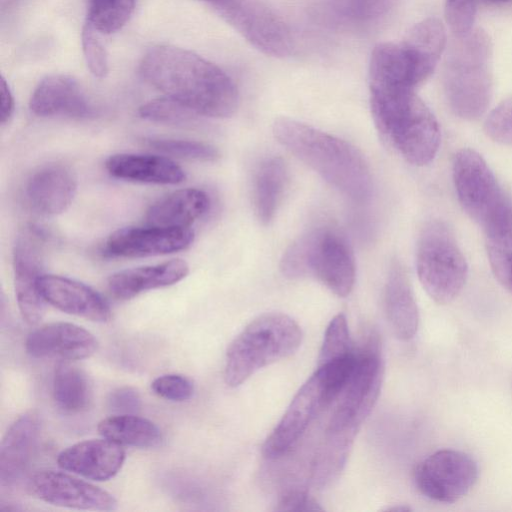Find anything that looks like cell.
<instances>
[{
    "mask_svg": "<svg viewBox=\"0 0 512 512\" xmlns=\"http://www.w3.org/2000/svg\"><path fill=\"white\" fill-rule=\"evenodd\" d=\"M140 72L165 96L201 116L226 118L237 110L239 94L233 80L221 68L189 50L155 46L143 57Z\"/></svg>",
    "mask_w": 512,
    "mask_h": 512,
    "instance_id": "6da1fadb",
    "label": "cell"
},
{
    "mask_svg": "<svg viewBox=\"0 0 512 512\" xmlns=\"http://www.w3.org/2000/svg\"><path fill=\"white\" fill-rule=\"evenodd\" d=\"M277 141L326 182L357 202L372 192V176L361 152L352 144L294 119L273 124Z\"/></svg>",
    "mask_w": 512,
    "mask_h": 512,
    "instance_id": "7a4b0ae2",
    "label": "cell"
},
{
    "mask_svg": "<svg viewBox=\"0 0 512 512\" xmlns=\"http://www.w3.org/2000/svg\"><path fill=\"white\" fill-rule=\"evenodd\" d=\"M377 130L409 163L429 164L440 144L438 122L413 89L369 86Z\"/></svg>",
    "mask_w": 512,
    "mask_h": 512,
    "instance_id": "3957f363",
    "label": "cell"
},
{
    "mask_svg": "<svg viewBox=\"0 0 512 512\" xmlns=\"http://www.w3.org/2000/svg\"><path fill=\"white\" fill-rule=\"evenodd\" d=\"M490 58L491 42L483 30H472L451 43L444 63L443 88L456 116L475 120L487 110L492 96Z\"/></svg>",
    "mask_w": 512,
    "mask_h": 512,
    "instance_id": "277c9868",
    "label": "cell"
},
{
    "mask_svg": "<svg viewBox=\"0 0 512 512\" xmlns=\"http://www.w3.org/2000/svg\"><path fill=\"white\" fill-rule=\"evenodd\" d=\"M301 341V328L290 316L273 312L255 318L227 349L226 384L241 385L261 368L294 353Z\"/></svg>",
    "mask_w": 512,
    "mask_h": 512,
    "instance_id": "5b68a950",
    "label": "cell"
},
{
    "mask_svg": "<svg viewBox=\"0 0 512 512\" xmlns=\"http://www.w3.org/2000/svg\"><path fill=\"white\" fill-rule=\"evenodd\" d=\"M280 269L288 278L313 276L340 297L353 289L356 266L347 240L330 228H318L294 241L284 252Z\"/></svg>",
    "mask_w": 512,
    "mask_h": 512,
    "instance_id": "8992f818",
    "label": "cell"
},
{
    "mask_svg": "<svg viewBox=\"0 0 512 512\" xmlns=\"http://www.w3.org/2000/svg\"><path fill=\"white\" fill-rule=\"evenodd\" d=\"M382 377V361L375 345L357 353L354 370L329 421L324 452L346 459L357 430L377 400Z\"/></svg>",
    "mask_w": 512,
    "mask_h": 512,
    "instance_id": "52a82bcc",
    "label": "cell"
},
{
    "mask_svg": "<svg viewBox=\"0 0 512 512\" xmlns=\"http://www.w3.org/2000/svg\"><path fill=\"white\" fill-rule=\"evenodd\" d=\"M419 280L438 304L454 300L463 289L468 266L451 230L441 221H431L422 229L416 249Z\"/></svg>",
    "mask_w": 512,
    "mask_h": 512,
    "instance_id": "ba28073f",
    "label": "cell"
},
{
    "mask_svg": "<svg viewBox=\"0 0 512 512\" xmlns=\"http://www.w3.org/2000/svg\"><path fill=\"white\" fill-rule=\"evenodd\" d=\"M213 10L261 52L273 57L290 54L291 30L264 1L223 0Z\"/></svg>",
    "mask_w": 512,
    "mask_h": 512,
    "instance_id": "9c48e42d",
    "label": "cell"
},
{
    "mask_svg": "<svg viewBox=\"0 0 512 512\" xmlns=\"http://www.w3.org/2000/svg\"><path fill=\"white\" fill-rule=\"evenodd\" d=\"M453 181L463 210L482 227L509 199L486 161L472 149L455 155Z\"/></svg>",
    "mask_w": 512,
    "mask_h": 512,
    "instance_id": "30bf717a",
    "label": "cell"
},
{
    "mask_svg": "<svg viewBox=\"0 0 512 512\" xmlns=\"http://www.w3.org/2000/svg\"><path fill=\"white\" fill-rule=\"evenodd\" d=\"M478 478V466L468 454L443 449L422 460L415 469L414 482L430 500L454 503L465 496Z\"/></svg>",
    "mask_w": 512,
    "mask_h": 512,
    "instance_id": "8fae6325",
    "label": "cell"
},
{
    "mask_svg": "<svg viewBox=\"0 0 512 512\" xmlns=\"http://www.w3.org/2000/svg\"><path fill=\"white\" fill-rule=\"evenodd\" d=\"M46 234L38 227H28L18 236L13 250L15 292L24 321L36 325L44 314L39 280L42 274Z\"/></svg>",
    "mask_w": 512,
    "mask_h": 512,
    "instance_id": "7c38bea8",
    "label": "cell"
},
{
    "mask_svg": "<svg viewBox=\"0 0 512 512\" xmlns=\"http://www.w3.org/2000/svg\"><path fill=\"white\" fill-rule=\"evenodd\" d=\"M29 489L42 501L55 506L96 511L117 508L112 494L65 472L38 471L31 476Z\"/></svg>",
    "mask_w": 512,
    "mask_h": 512,
    "instance_id": "4fadbf2b",
    "label": "cell"
},
{
    "mask_svg": "<svg viewBox=\"0 0 512 512\" xmlns=\"http://www.w3.org/2000/svg\"><path fill=\"white\" fill-rule=\"evenodd\" d=\"M324 389L314 373L299 389L281 420L265 440L262 454L276 459L285 454L305 432L315 415L328 406Z\"/></svg>",
    "mask_w": 512,
    "mask_h": 512,
    "instance_id": "5bb4252c",
    "label": "cell"
},
{
    "mask_svg": "<svg viewBox=\"0 0 512 512\" xmlns=\"http://www.w3.org/2000/svg\"><path fill=\"white\" fill-rule=\"evenodd\" d=\"M193 239L194 232L190 228L127 227L112 233L103 251L114 258L157 256L186 249Z\"/></svg>",
    "mask_w": 512,
    "mask_h": 512,
    "instance_id": "9a60e30c",
    "label": "cell"
},
{
    "mask_svg": "<svg viewBox=\"0 0 512 512\" xmlns=\"http://www.w3.org/2000/svg\"><path fill=\"white\" fill-rule=\"evenodd\" d=\"M25 346L28 354L35 358L73 361L93 355L98 342L92 333L81 326L53 322L33 330L28 335Z\"/></svg>",
    "mask_w": 512,
    "mask_h": 512,
    "instance_id": "2e32d148",
    "label": "cell"
},
{
    "mask_svg": "<svg viewBox=\"0 0 512 512\" xmlns=\"http://www.w3.org/2000/svg\"><path fill=\"white\" fill-rule=\"evenodd\" d=\"M29 108L39 117L87 119L94 115V108L79 83L63 74L42 79L31 95Z\"/></svg>",
    "mask_w": 512,
    "mask_h": 512,
    "instance_id": "e0dca14e",
    "label": "cell"
},
{
    "mask_svg": "<svg viewBox=\"0 0 512 512\" xmlns=\"http://www.w3.org/2000/svg\"><path fill=\"white\" fill-rule=\"evenodd\" d=\"M39 289L45 302L57 309L95 322L111 318L107 301L88 285L59 275H42Z\"/></svg>",
    "mask_w": 512,
    "mask_h": 512,
    "instance_id": "ac0fdd59",
    "label": "cell"
},
{
    "mask_svg": "<svg viewBox=\"0 0 512 512\" xmlns=\"http://www.w3.org/2000/svg\"><path fill=\"white\" fill-rule=\"evenodd\" d=\"M124 461L122 445L104 437L75 443L57 457L60 468L94 481L114 477Z\"/></svg>",
    "mask_w": 512,
    "mask_h": 512,
    "instance_id": "d6986e66",
    "label": "cell"
},
{
    "mask_svg": "<svg viewBox=\"0 0 512 512\" xmlns=\"http://www.w3.org/2000/svg\"><path fill=\"white\" fill-rule=\"evenodd\" d=\"M77 191V177L67 165L52 163L39 168L26 185V199L30 208L42 216L64 212Z\"/></svg>",
    "mask_w": 512,
    "mask_h": 512,
    "instance_id": "ffe728a7",
    "label": "cell"
},
{
    "mask_svg": "<svg viewBox=\"0 0 512 512\" xmlns=\"http://www.w3.org/2000/svg\"><path fill=\"white\" fill-rule=\"evenodd\" d=\"M39 434V420L32 412L16 419L7 430L0 447V485L11 487L23 476Z\"/></svg>",
    "mask_w": 512,
    "mask_h": 512,
    "instance_id": "44dd1931",
    "label": "cell"
},
{
    "mask_svg": "<svg viewBox=\"0 0 512 512\" xmlns=\"http://www.w3.org/2000/svg\"><path fill=\"white\" fill-rule=\"evenodd\" d=\"M188 273L186 261L173 259L116 272L108 279V289L114 298L128 300L148 290L171 286Z\"/></svg>",
    "mask_w": 512,
    "mask_h": 512,
    "instance_id": "7402d4cb",
    "label": "cell"
},
{
    "mask_svg": "<svg viewBox=\"0 0 512 512\" xmlns=\"http://www.w3.org/2000/svg\"><path fill=\"white\" fill-rule=\"evenodd\" d=\"M105 167L115 178L141 183L175 185L186 177L170 158L151 154H115L106 160Z\"/></svg>",
    "mask_w": 512,
    "mask_h": 512,
    "instance_id": "603a6c76",
    "label": "cell"
},
{
    "mask_svg": "<svg viewBox=\"0 0 512 512\" xmlns=\"http://www.w3.org/2000/svg\"><path fill=\"white\" fill-rule=\"evenodd\" d=\"M384 308L395 336L403 341L412 339L418 329L419 313L407 273L398 261L392 263L388 273Z\"/></svg>",
    "mask_w": 512,
    "mask_h": 512,
    "instance_id": "cb8c5ba5",
    "label": "cell"
},
{
    "mask_svg": "<svg viewBox=\"0 0 512 512\" xmlns=\"http://www.w3.org/2000/svg\"><path fill=\"white\" fill-rule=\"evenodd\" d=\"M208 195L196 188L172 192L154 202L146 212V223L167 228H189L209 209Z\"/></svg>",
    "mask_w": 512,
    "mask_h": 512,
    "instance_id": "d4e9b609",
    "label": "cell"
},
{
    "mask_svg": "<svg viewBox=\"0 0 512 512\" xmlns=\"http://www.w3.org/2000/svg\"><path fill=\"white\" fill-rule=\"evenodd\" d=\"M494 276L512 293V201L510 198L483 226Z\"/></svg>",
    "mask_w": 512,
    "mask_h": 512,
    "instance_id": "484cf974",
    "label": "cell"
},
{
    "mask_svg": "<svg viewBox=\"0 0 512 512\" xmlns=\"http://www.w3.org/2000/svg\"><path fill=\"white\" fill-rule=\"evenodd\" d=\"M287 183V169L281 158L266 159L254 179L253 205L257 219L264 225L274 218Z\"/></svg>",
    "mask_w": 512,
    "mask_h": 512,
    "instance_id": "4316f807",
    "label": "cell"
},
{
    "mask_svg": "<svg viewBox=\"0 0 512 512\" xmlns=\"http://www.w3.org/2000/svg\"><path fill=\"white\" fill-rule=\"evenodd\" d=\"M99 434L120 445L154 448L161 445V430L152 421L135 414H115L101 420Z\"/></svg>",
    "mask_w": 512,
    "mask_h": 512,
    "instance_id": "83f0119b",
    "label": "cell"
},
{
    "mask_svg": "<svg viewBox=\"0 0 512 512\" xmlns=\"http://www.w3.org/2000/svg\"><path fill=\"white\" fill-rule=\"evenodd\" d=\"M53 396L65 412L84 411L91 400V386L85 372L68 361H60L53 375Z\"/></svg>",
    "mask_w": 512,
    "mask_h": 512,
    "instance_id": "f1b7e54d",
    "label": "cell"
},
{
    "mask_svg": "<svg viewBox=\"0 0 512 512\" xmlns=\"http://www.w3.org/2000/svg\"><path fill=\"white\" fill-rule=\"evenodd\" d=\"M396 0H331L334 14L352 26H370L392 11Z\"/></svg>",
    "mask_w": 512,
    "mask_h": 512,
    "instance_id": "f546056e",
    "label": "cell"
},
{
    "mask_svg": "<svg viewBox=\"0 0 512 512\" xmlns=\"http://www.w3.org/2000/svg\"><path fill=\"white\" fill-rule=\"evenodd\" d=\"M139 115L146 120L187 127L197 121L198 113L181 102L164 96L153 99L139 108Z\"/></svg>",
    "mask_w": 512,
    "mask_h": 512,
    "instance_id": "4dcf8cb0",
    "label": "cell"
},
{
    "mask_svg": "<svg viewBox=\"0 0 512 512\" xmlns=\"http://www.w3.org/2000/svg\"><path fill=\"white\" fill-rule=\"evenodd\" d=\"M146 144L167 155L177 158L210 162L219 158L218 150L207 143L172 138H149L145 140Z\"/></svg>",
    "mask_w": 512,
    "mask_h": 512,
    "instance_id": "1f68e13d",
    "label": "cell"
},
{
    "mask_svg": "<svg viewBox=\"0 0 512 512\" xmlns=\"http://www.w3.org/2000/svg\"><path fill=\"white\" fill-rule=\"evenodd\" d=\"M354 352L355 350L349 334L346 317L343 314H338L327 326L318 363L346 356Z\"/></svg>",
    "mask_w": 512,
    "mask_h": 512,
    "instance_id": "d6a6232c",
    "label": "cell"
},
{
    "mask_svg": "<svg viewBox=\"0 0 512 512\" xmlns=\"http://www.w3.org/2000/svg\"><path fill=\"white\" fill-rule=\"evenodd\" d=\"M81 38L87 67L95 77H105L109 71L108 55L98 37V32L86 22L82 29Z\"/></svg>",
    "mask_w": 512,
    "mask_h": 512,
    "instance_id": "836d02e7",
    "label": "cell"
},
{
    "mask_svg": "<svg viewBox=\"0 0 512 512\" xmlns=\"http://www.w3.org/2000/svg\"><path fill=\"white\" fill-rule=\"evenodd\" d=\"M445 18L455 37L473 30L476 16V0H445Z\"/></svg>",
    "mask_w": 512,
    "mask_h": 512,
    "instance_id": "e575fe53",
    "label": "cell"
},
{
    "mask_svg": "<svg viewBox=\"0 0 512 512\" xmlns=\"http://www.w3.org/2000/svg\"><path fill=\"white\" fill-rule=\"evenodd\" d=\"M485 132L495 142L512 145V98L491 111L485 121Z\"/></svg>",
    "mask_w": 512,
    "mask_h": 512,
    "instance_id": "d590c367",
    "label": "cell"
},
{
    "mask_svg": "<svg viewBox=\"0 0 512 512\" xmlns=\"http://www.w3.org/2000/svg\"><path fill=\"white\" fill-rule=\"evenodd\" d=\"M151 389L158 396L170 401H186L194 392L192 382L185 376L166 374L157 377L151 383Z\"/></svg>",
    "mask_w": 512,
    "mask_h": 512,
    "instance_id": "8d00e7d4",
    "label": "cell"
},
{
    "mask_svg": "<svg viewBox=\"0 0 512 512\" xmlns=\"http://www.w3.org/2000/svg\"><path fill=\"white\" fill-rule=\"evenodd\" d=\"M107 406L115 414H135L141 407V397L132 387H119L109 394Z\"/></svg>",
    "mask_w": 512,
    "mask_h": 512,
    "instance_id": "74e56055",
    "label": "cell"
},
{
    "mask_svg": "<svg viewBox=\"0 0 512 512\" xmlns=\"http://www.w3.org/2000/svg\"><path fill=\"white\" fill-rule=\"evenodd\" d=\"M277 511H319L323 508L308 493L301 490H291L281 496Z\"/></svg>",
    "mask_w": 512,
    "mask_h": 512,
    "instance_id": "f35d334b",
    "label": "cell"
},
{
    "mask_svg": "<svg viewBox=\"0 0 512 512\" xmlns=\"http://www.w3.org/2000/svg\"><path fill=\"white\" fill-rule=\"evenodd\" d=\"M14 112V98L4 77L1 78V123L6 124Z\"/></svg>",
    "mask_w": 512,
    "mask_h": 512,
    "instance_id": "ab89813d",
    "label": "cell"
},
{
    "mask_svg": "<svg viewBox=\"0 0 512 512\" xmlns=\"http://www.w3.org/2000/svg\"><path fill=\"white\" fill-rule=\"evenodd\" d=\"M482 2L487 5H503L511 3L512 0H482Z\"/></svg>",
    "mask_w": 512,
    "mask_h": 512,
    "instance_id": "60d3db41",
    "label": "cell"
},
{
    "mask_svg": "<svg viewBox=\"0 0 512 512\" xmlns=\"http://www.w3.org/2000/svg\"><path fill=\"white\" fill-rule=\"evenodd\" d=\"M198 1H201V2H204L206 3L207 5H209L212 9L218 5L222 0H198Z\"/></svg>",
    "mask_w": 512,
    "mask_h": 512,
    "instance_id": "b9f144b4",
    "label": "cell"
}]
</instances>
